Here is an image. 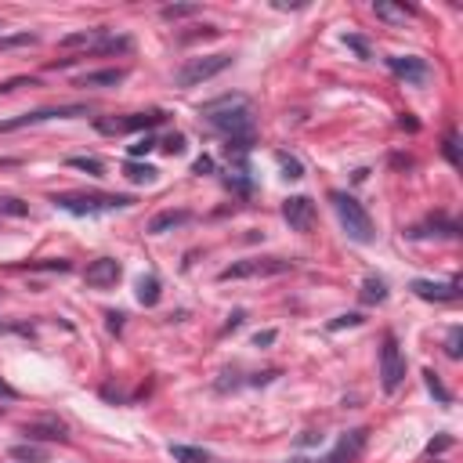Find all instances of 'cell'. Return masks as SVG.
Masks as SVG:
<instances>
[{"mask_svg":"<svg viewBox=\"0 0 463 463\" xmlns=\"http://www.w3.org/2000/svg\"><path fill=\"white\" fill-rule=\"evenodd\" d=\"M203 116L214 131L228 134V142H250V134H254V112L243 94H224L203 105Z\"/></svg>","mask_w":463,"mask_h":463,"instance_id":"obj_1","label":"cell"},{"mask_svg":"<svg viewBox=\"0 0 463 463\" xmlns=\"http://www.w3.org/2000/svg\"><path fill=\"white\" fill-rule=\"evenodd\" d=\"M330 203L336 210V217H341V228L347 232V239L352 243H373L376 232H373V217L366 214V206H362L358 200H352L347 192H330Z\"/></svg>","mask_w":463,"mask_h":463,"instance_id":"obj_2","label":"cell"},{"mask_svg":"<svg viewBox=\"0 0 463 463\" xmlns=\"http://www.w3.org/2000/svg\"><path fill=\"white\" fill-rule=\"evenodd\" d=\"M58 210H69V214H102V210H123L131 206V195H98V192H62L51 200Z\"/></svg>","mask_w":463,"mask_h":463,"instance_id":"obj_3","label":"cell"},{"mask_svg":"<svg viewBox=\"0 0 463 463\" xmlns=\"http://www.w3.org/2000/svg\"><path fill=\"white\" fill-rule=\"evenodd\" d=\"M228 65H232V54H203V58H185V62L177 65V73H174V83H177V87H195V83H203V80H214Z\"/></svg>","mask_w":463,"mask_h":463,"instance_id":"obj_4","label":"cell"},{"mask_svg":"<svg viewBox=\"0 0 463 463\" xmlns=\"http://www.w3.org/2000/svg\"><path fill=\"white\" fill-rule=\"evenodd\" d=\"M283 272H293V261L286 257H246V261H235L228 264L217 279L228 283V279H254V275H283Z\"/></svg>","mask_w":463,"mask_h":463,"instance_id":"obj_5","label":"cell"},{"mask_svg":"<svg viewBox=\"0 0 463 463\" xmlns=\"http://www.w3.org/2000/svg\"><path fill=\"white\" fill-rule=\"evenodd\" d=\"M87 105H51V109H33V112H22L15 120H0V134H11V131H22V127H36V123H47V120H65V116H87Z\"/></svg>","mask_w":463,"mask_h":463,"instance_id":"obj_6","label":"cell"},{"mask_svg":"<svg viewBox=\"0 0 463 463\" xmlns=\"http://www.w3.org/2000/svg\"><path fill=\"white\" fill-rule=\"evenodd\" d=\"M402 380H405V358L398 352L395 333H387L384 347H380V387L387 391V395H395V391L402 387Z\"/></svg>","mask_w":463,"mask_h":463,"instance_id":"obj_7","label":"cell"},{"mask_svg":"<svg viewBox=\"0 0 463 463\" xmlns=\"http://www.w3.org/2000/svg\"><path fill=\"white\" fill-rule=\"evenodd\" d=\"M163 123V112H134V116H123V120H109V116H98L94 127L102 134H134V131H152Z\"/></svg>","mask_w":463,"mask_h":463,"instance_id":"obj_8","label":"cell"},{"mask_svg":"<svg viewBox=\"0 0 463 463\" xmlns=\"http://www.w3.org/2000/svg\"><path fill=\"white\" fill-rule=\"evenodd\" d=\"M387 69L395 76H402L405 83H416V87H424L431 80V65L424 58H416V54H395V58H387Z\"/></svg>","mask_w":463,"mask_h":463,"instance_id":"obj_9","label":"cell"},{"mask_svg":"<svg viewBox=\"0 0 463 463\" xmlns=\"http://www.w3.org/2000/svg\"><path fill=\"white\" fill-rule=\"evenodd\" d=\"M283 217L293 232H312L315 224V203L308 200V195H290V200L283 203Z\"/></svg>","mask_w":463,"mask_h":463,"instance_id":"obj_10","label":"cell"},{"mask_svg":"<svg viewBox=\"0 0 463 463\" xmlns=\"http://www.w3.org/2000/svg\"><path fill=\"white\" fill-rule=\"evenodd\" d=\"M120 261L116 257H98L87 264V272H83V279H87V286H98V290H105V286H116L120 283Z\"/></svg>","mask_w":463,"mask_h":463,"instance_id":"obj_11","label":"cell"},{"mask_svg":"<svg viewBox=\"0 0 463 463\" xmlns=\"http://www.w3.org/2000/svg\"><path fill=\"white\" fill-rule=\"evenodd\" d=\"M409 290L420 301H456L460 297V283H431V279H416Z\"/></svg>","mask_w":463,"mask_h":463,"instance_id":"obj_12","label":"cell"},{"mask_svg":"<svg viewBox=\"0 0 463 463\" xmlns=\"http://www.w3.org/2000/svg\"><path fill=\"white\" fill-rule=\"evenodd\" d=\"M362 445H366V431H352V434H344V438L336 442V449L326 456V463H352V460L362 453Z\"/></svg>","mask_w":463,"mask_h":463,"instance_id":"obj_13","label":"cell"},{"mask_svg":"<svg viewBox=\"0 0 463 463\" xmlns=\"http://www.w3.org/2000/svg\"><path fill=\"white\" fill-rule=\"evenodd\" d=\"M127 80V69H98V73H83L76 76V87H120Z\"/></svg>","mask_w":463,"mask_h":463,"instance_id":"obj_14","label":"cell"},{"mask_svg":"<svg viewBox=\"0 0 463 463\" xmlns=\"http://www.w3.org/2000/svg\"><path fill=\"white\" fill-rule=\"evenodd\" d=\"M192 221V210H163V214H156L149 221V232L152 235H163V232H171V228H181V224H189Z\"/></svg>","mask_w":463,"mask_h":463,"instance_id":"obj_15","label":"cell"},{"mask_svg":"<svg viewBox=\"0 0 463 463\" xmlns=\"http://www.w3.org/2000/svg\"><path fill=\"white\" fill-rule=\"evenodd\" d=\"M131 47H134V40H131V36H123V33H120V36L102 33V36L94 40V47H91V51H94V54H127Z\"/></svg>","mask_w":463,"mask_h":463,"instance_id":"obj_16","label":"cell"},{"mask_svg":"<svg viewBox=\"0 0 463 463\" xmlns=\"http://www.w3.org/2000/svg\"><path fill=\"white\" fill-rule=\"evenodd\" d=\"M25 438H47V442H65V427L58 420H44V424H30Z\"/></svg>","mask_w":463,"mask_h":463,"instance_id":"obj_17","label":"cell"},{"mask_svg":"<svg viewBox=\"0 0 463 463\" xmlns=\"http://www.w3.org/2000/svg\"><path fill=\"white\" fill-rule=\"evenodd\" d=\"M138 301H142L145 308L160 304V279L156 275H142V279H138Z\"/></svg>","mask_w":463,"mask_h":463,"instance_id":"obj_18","label":"cell"},{"mask_svg":"<svg viewBox=\"0 0 463 463\" xmlns=\"http://www.w3.org/2000/svg\"><path fill=\"white\" fill-rule=\"evenodd\" d=\"M98 36H102V30H80V33L62 36V40H58V47H65V51H69V47H87V51H91Z\"/></svg>","mask_w":463,"mask_h":463,"instance_id":"obj_19","label":"cell"},{"mask_svg":"<svg viewBox=\"0 0 463 463\" xmlns=\"http://www.w3.org/2000/svg\"><path fill=\"white\" fill-rule=\"evenodd\" d=\"M171 456L177 463H210L206 449H195V445H171Z\"/></svg>","mask_w":463,"mask_h":463,"instance_id":"obj_20","label":"cell"},{"mask_svg":"<svg viewBox=\"0 0 463 463\" xmlns=\"http://www.w3.org/2000/svg\"><path fill=\"white\" fill-rule=\"evenodd\" d=\"M362 301H366V304H380V301H387V286H384V279L369 275L366 283H362Z\"/></svg>","mask_w":463,"mask_h":463,"instance_id":"obj_21","label":"cell"},{"mask_svg":"<svg viewBox=\"0 0 463 463\" xmlns=\"http://www.w3.org/2000/svg\"><path fill=\"white\" fill-rule=\"evenodd\" d=\"M22 47H36V33H8V36H0V54L4 51H22Z\"/></svg>","mask_w":463,"mask_h":463,"instance_id":"obj_22","label":"cell"},{"mask_svg":"<svg viewBox=\"0 0 463 463\" xmlns=\"http://www.w3.org/2000/svg\"><path fill=\"white\" fill-rule=\"evenodd\" d=\"M123 174H127L131 181H138V185H152V181H156V166H149V163H123Z\"/></svg>","mask_w":463,"mask_h":463,"instance_id":"obj_23","label":"cell"},{"mask_svg":"<svg viewBox=\"0 0 463 463\" xmlns=\"http://www.w3.org/2000/svg\"><path fill=\"white\" fill-rule=\"evenodd\" d=\"M376 19H387V22H405L413 15V8H395V4H376Z\"/></svg>","mask_w":463,"mask_h":463,"instance_id":"obj_24","label":"cell"},{"mask_svg":"<svg viewBox=\"0 0 463 463\" xmlns=\"http://www.w3.org/2000/svg\"><path fill=\"white\" fill-rule=\"evenodd\" d=\"M44 449H36V445H15L11 449V460H22V463H44Z\"/></svg>","mask_w":463,"mask_h":463,"instance_id":"obj_25","label":"cell"},{"mask_svg":"<svg viewBox=\"0 0 463 463\" xmlns=\"http://www.w3.org/2000/svg\"><path fill=\"white\" fill-rule=\"evenodd\" d=\"M25 206L22 200H15V195H0V217H22L25 214Z\"/></svg>","mask_w":463,"mask_h":463,"instance_id":"obj_26","label":"cell"},{"mask_svg":"<svg viewBox=\"0 0 463 463\" xmlns=\"http://www.w3.org/2000/svg\"><path fill=\"white\" fill-rule=\"evenodd\" d=\"M69 166H76V171H87V174H94V177H102V171H105L98 156H73V160H69Z\"/></svg>","mask_w":463,"mask_h":463,"instance_id":"obj_27","label":"cell"},{"mask_svg":"<svg viewBox=\"0 0 463 463\" xmlns=\"http://www.w3.org/2000/svg\"><path fill=\"white\" fill-rule=\"evenodd\" d=\"M200 11V4H171V8H163L160 15L166 19V22H177V19H189V15H195Z\"/></svg>","mask_w":463,"mask_h":463,"instance_id":"obj_28","label":"cell"},{"mask_svg":"<svg viewBox=\"0 0 463 463\" xmlns=\"http://www.w3.org/2000/svg\"><path fill=\"white\" fill-rule=\"evenodd\" d=\"M460 344H463V330L453 326V330H449V341H445V355H449V358H460V355H463Z\"/></svg>","mask_w":463,"mask_h":463,"instance_id":"obj_29","label":"cell"},{"mask_svg":"<svg viewBox=\"0 0 463 463\" xmlns=\"http://www.w3.org/2000/svg\"><path fill=\"white\" fill-rule=\"evenodd\" d=\"M279 163H283V177H290V181H297V177H304V166L297 163V160H290L286 152H279Z\"/></svg>","mask_w":463,"mask_h":463,"instance_id":"obj_30","label":"cell"},{"mask_svg":"<svg viewBox=\"0 0 463 463\" xmlns=\"http://www.w3.org/2000/svg\"><path fill=\"white\" fill-rule=\"evenodd\" d=\"M19 87H36V80L33 76H15V80L0 83V94H11V91H19Z\"/></svg>","mask_w":463,"mask_h":463,"instance_id":"obj_31","label":"cell"},{"mask_svg":"<svg viewBox=\"0 0 463 463\" xmlns=\"http://www.w3.org/2000/svg\"><path fill=\"white\" fill-rule=\"evenodd\" d=\"M152 149H156V138L145 134V138H138V142H134L127 152H131V156H145V152H152Z\"/></svg>","mask_w":463,"mask_h":463,"instance_id":"obj_32","label":"cell"},{"mask_svg":"<svg viewBox=\"0 0 463 463\" xmlns=\"http://www.w3.org/2000/svg\"><path fill=\"white\" fill-rule=\"evenodd\" d=\"M163 149L171 152V156H181V152H185V134H171V138L163 142Z\"/></svg>","mask_w":463,"mask_h":463,"instance_id":"obj_33","label":"cell"},{"mask_svg":"<svg viewBox=\"0 0 463 463\" xmlns=\"http://www.w3.org/2000/svg\"><path fill=\"white\" fill-rule=\"evenodd\" d=\"M344 44H347V47H355V51L362 54V58H369V44H366L362 36H352V33H347V36H344Z\"/></svg>","mask_w":463,"mask_h":463,"instance_id":"obj_34","label":"cell"},{"mask_svg":"<svg viewBox=\"0 0 463 463\" xmlns=\"http://www.w3.org/2000/svg\"><path fill=\"white\" fill-rule=\"evenodd\" d=\"M445 156H449V163H453V166H460V152H456V134H449V138H445Z\"/></svg>","mask_w":463,"mask_h":463,"instance_id":"obj_35","label":"cell"},{"mask_svg":"<svg viewBox=\"0 0 463 463\" xmlns=\"http://www.w3.org/2000/svg\"><path fill=\"white\" fill-rule=\"evenodd\" d=\"M362 315H341V319H333L330 322V330H341V326H358Z\"/></svg>","mask_w":463,"mask_h":463,"instance_id":"obj_36","label":"cell"},{"mask_svg":"<svg viewBox=\"0 0 463 463\" xmlns=\"http://www.w3.org/2000/svg\"><path fill=\"white\" fill-rule=\"evenodd\" d=\"M210 171H214V160H210V156H200L192 163V174H210Z\"/></svg>","mask_w":463,"mask_h":463,"instance_id":"obj_37","label":"cell"},{"mask_svg":"<svg viewBox=\"0 0 463 463\" xmlns=\"http://www.w3.org/2000/svg\"><path fill=\"white\" fill-rule=\"evenodd\" d=\"M427 387H431V391H434V395H438L442 402H449V391L438 384V376H434V373H427Z\"/></svg>","mask_w":463,"mask_h":463,"instance_id":"obj_38","label":"cell"},{"mask_svg":"<svg viewBox=\"0 0 463 463\" xmlns=\"http://www.w3.org/2000/svg\"><path fill=\"white\" fill-rule=\"evenodd\" d=\"M254 344H257V347H268V344H275V330H264V333H257V336H254Z\"/></svg>","mask_w":463,"mask_h":463,"instance_id":"obj_39","label":"cell"},{"mask_svg":"<svg viewBox=\"0 0 463 463\" xmlns=\"http://www.w3.org/2000/svg\"><path fill=\"white\" fill-rule=\"evenodd\" d=\"M0 395H4V398H19V391L11 387V384H4V380H0Z\"/></svg>","mask_w":463,"mask_h":463,"instance_id":"obj_40","label":"cell"},{"mask_svg":"<svg viewBox=\"0 0 463 463\" xmlns=\"http://www.w3.org/2000/svg\"><path fill=\"white\" fill-rule=\"evenodd\" d=\"M123 326V315H109V330H120Z\"/></svg>","mask_w":463,"mask_h":463,"instance_id":"obj_41","label":"cell"},{"mask_svg":"<svg viewBox=\"0 0 463 463\" xmlns=\"http://www.w3.org/2000/svg\"><path fill=\"white\" fill-rule=\"evenodd\" d=\"M0 30H4V25H0Z\"/></svg>","mask_w":463,"mask_h":463,"instance_id":"obj_42","label":"cell"}]
</instances>
